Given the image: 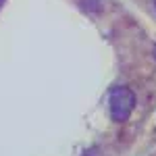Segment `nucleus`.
Here are the masks:
<instances>
[{"label": "nucleus", "instance_id": "1", "mask_svg": "<svg viewBox=\"0 0 156 156\" xmlns=\"http://www.w3.org/2000/svg\"><path fill=\"white\" fill-rule=\"evenodd\" d=\"M135 104H137L135 92L127 85H115L108 94V112L115 123L129 121V117L135 110Z\"/></svg>", "mask_w": 156, "mask_h": 156}, {"label": "nucleus", "instance_id": "4", "mask_svg": "<svg viewBox=\"0 0 156 156\" xmlns=\"http://www.w3.org/2000/svg\"><path fill=\"white\" fill-rule=\"evenodd\" d=\"M154 6H156V0H154Z\"/></svg>", "mask_w": 156, "mask_h": 156}, {"label": "nucleus", "instance_id": "3", "mask_svg": "<svg viewBox=\"0 0 156 156\" xmlns=\"http://www.w3.org/2000/svg\"><path fill=\"white\" fill-rule=\"evenodd\" d=\"M2 4H4V0H0V9H2Z\"/></svg>", "mask_w": 156, "mask_h": 156}, {"label": "nucleus", "instance_id": "2", "mask_svg": "<svg viewBox=\"0 0 156 156\" xmlns=\"http://www.w3.org/2000/svg\"><path fill=\"white\" fill-rule=\"evenodd\" d=\"M152 54H154V60H156V44H154V48H152Z\"/></svg>", "mask_w": 156, "mask_h": 156}]
</instances>
